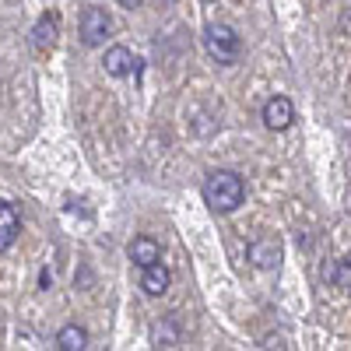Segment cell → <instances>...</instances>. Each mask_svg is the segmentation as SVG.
Segmentation results:
<instances>
[{
	"label": "cell",
	"instance_id": "cell-17",
	"mask_svg": "<svg viewBox=\"0 0 351 351\" xmlns=\"http://www.w3.org/2000/svg\"><path fill=\"white\" fill-rule=\"evenodd\" d=\"M169 4H172V0H169Z\"/></svg>",
	"mask_w": 351,
	"mask_h": 351
},
{
	"label": "cell",
	"instance_id": "cell-9",
	"mask_svg": "<svg viewBox=\"0 0 351 351\" xmlns=\"http://www.w3.org/2000/svg\"><path fill=\"white\" fill-rule=\"evenodd\" d=\"M134 53L127 49V46H109L106 49V60H102V67H106V74L109 77H127L130 71H134Z\"/></svg>",
	"mask_w": 351,
	"mask_h": 351
},
{
	"label": "cell",
	"instance_id": "cell-8",
	"mask_svg": "<svg viewBox=\"0 0 351 351\" xmlns=\"http://www.w3.org/2000/svg\"><path fill=\"white\" fill-rule=\"evenodd\" d=\"M169 285H172V271L165 267V263L158 260V263H152V267H144V274H141V288L148 291V295H165L169 291Z\"/></svg>",
	"mask_w": 351,
	"mask_h": 351
},
{
	"label": "cell",
	"instance_id": "cell-7",
	"mask_svg": "<svg viewBox=\"0 0 351 351\" xmlns=\"http://www.w3.org/2000/svg\"><path fill=\"white\" fill-rule=\"evenodd\" d=\"M250 263L256 271H274L278 263H281V246L274 239H256L250 246Z\"/></svg>",
	"mask_w": 351,
	"mask_h": 351
},
{
	"label": "cell",
	"instance_id": "cell-13",
	"mask_svg": "<svg viewBox=\"0 0 351 351\" xmlns=\"http://www.w3.org/2000/svg\"><path fill=\"white\" fill-rule=\"evenodd\" d=\"M152 344H155V348H180V327H176L172 319L158 324L155 334H152Z\"/></svg>",
	"mask_w": 351,
	"mask_h": 351
},
{
	"label": "cell",
	"instance_id": "cell-2",
	"mask_svg": "<svg viewBox=\"0 0 351 351\" xmlns=\"http://www.w3.org/2000/svg\"><path fill=\"white\" fill-rule=\"evenodd\" d=\"M204 46H208L211 60H218L221 67H232L239 60V53H243L239 32L232 25H225V21H211L208 28H204Z\"/></svg>",
	"mask_w": 351,
	"mask_h": 351
},
{
	"label": "cell",
	"instance_id": "cell-12",
	"mask_svg": "<svg viewBox=\"0 0 351 351\" xmlns=\"http://www.w3.org/2000/svg\"><path fill=\"white\" fill-rule=\"evenodd\" d=\"M56 348L60 351H84L88 348V330L77 324H67L60 334H56Z\"/></svg>",
	"mask_w": 351,
	"mask_h": 351
},
{
	"label": "cell",
	"instance_id": "cell-11",
	"mask_svg": "<svg viewBox=\"0 0 351 351\" xmlns=\"http://www.w3.org/2000/svg\"><path fill=\"white\" fill-rule=\"evenodd\" d=\"M324 281L327 285H334V288H351V253L348 256H341V260H330V263H324Z\"/></svg>",
	"mask_w": 351,
	"mask_h": 351
},
{
	"label": "cell",
	"instance_id": "cell-15",
	"mask_svg": "<svg viewBox=\"0 0 351 351\" xmlns=\"http://www.w3.org/2000/svg\"><path fill=\"white\" fill-rule=\"evenodd\" d=\"M120 8H127V11H134V8H141V0H120Z\"/></svg>",
	"mask_w": 351,
	"mask_h": 351
},
{
	"label": "cell",
	"instance_id": "cell-5",
	"mask_svg": "<svg viewBox=\"0 0 351 351\" xmlns=\"http://www.w3.org/2000/svg\"><path fill=\"white\" fill-rule=\"evenodd\" d=\"M18 232H21V215L11 200H0V253L11 250L18 243Z\"/></svg>",
	"mask_w": 351,
	"mask_h": 351
},
{
	"label": "cell",
	"instance_id": "cell-16",
	"mask_svg": "<svg viewBox=\"0 0 351 351\" xmlns=\"http://www.w3.org/2000/svg\"><path fill=\"white\" fill-rule=\"evenodd\" d=\"M204 4H215V0H204Z\"/></svg>",
	"mask_w": 351,
	"mask_h": 351
},
{
	"label": "cell",
	"instance_id": "cell-10",
	"mask_svg": "<svg viewBox=\"0 0 351 351\" xmlns=\"http://www.w3.org/2000/svg\"><path fill=\"white\" fill-rule=\"evenodd\" d=\"M56 32H60V18H56V14H43L36 21V28H32V46L36 49H53Z\"/></svg>",
	"mask_w": 351,
	"mask_h": 351
},
{
	"label": "cell",
	"instance_id": "cell-14",
	"mask_svg": "<svg viewBox=\"0 0 351 351\" xmlns=\"http://www.w3.org/2000/svg\"><path fill=\"white\" fill-rule=\"evenodd\" d=\"M39 285H43V288H53V271H43V274H39Z\"/></svg>",
	"mask_w": 351,
	"mask_h": 351
},
{
	"label": "cell",
	"instance_id": "cell-6",
	"mask_svg": "<svg viewBox=\"0 0 351 351\" xmlns=\"http://www.w3.org/2000/svg\"><path fill=\"white\" fill-rule=\"evenodd\" d=\"M127 256L144 271V267H152V263L162 260V250H158V243H155L152 236H134L130 246H127Z\"/></svg>",
	"mask_w": 351,
	"mask_h": 351
},
{
	"label": "cell",
	"instance_id": "cell-1",
	"mask_svg": "<svg viewBox=\"0 0 351 351\" xmlns=\"http://www.w3.org/2000/svg\"><path fill=\"white\" fill-rule=\"evenodd\" d=\"M204 200H208V208L215 215H232L246 200V183L243 176L228 172V169H215L208 172V180H204Z\"/></svg>",
	"mask_w": 351,
	"mask_h": 351
},
{
	"label": "cell",
	"instance_id": "cell-4",
	"mask_svg": "<svg viewBox=\"0 0 351 351\" xmlns=\"http://www.w3.org/2000/svg\"><path fill=\"white\" fill-rule=\"evenodd\" d=\"M291 120H295V106H291V99L274 95V99L263 102V123H267V130H288Z\"/></svg>",
	"mask_w": 351,
	"mask_h": 351
},
{
	"label": "cell",
	"instance_id": "cell-3",
	"mask_svg": "<svg viewBox=\"0 0 351 351\" xmlns=\"http://www.w3.org/2000/svg\"><path fill=\"white\" fill-rule=\"evenodd\" d=\"M112 32V21H109V14L102 11V8H84V14H81V43L84 46H102L106 43V36Z\"/></svg>",
	"mask_w": 351,
	"mask_h": 351
}]
</instances>
